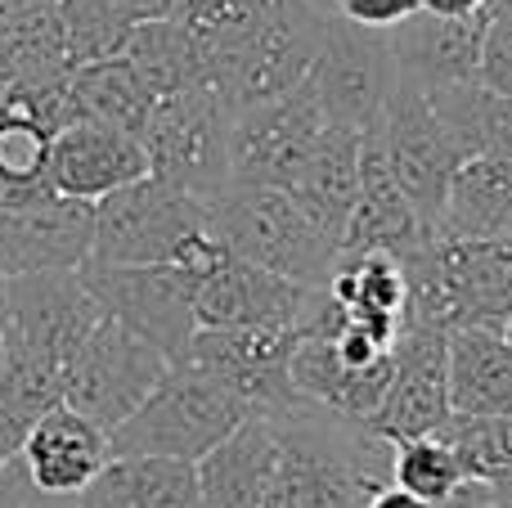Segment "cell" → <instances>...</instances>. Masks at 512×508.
I'll use <instances>...</instances> for the list:
<instances>
[{"label": "cell", "mask_w": 512, "mask_h": 508, "mask_svg": "<svg viewBox=\"0 0 512 508\" xmlns=\"http://www.w3.org/2000/svg\"><path fill=\"white\" fill-rule=\"evenodd\" d=\"M274 459H279V423L248 414L221 446L198 459L203 504L207 508H261Z\"/></svg>", "instance_id": "22"}, {"label": "cell", "mask_w": 512, "mask_h": 508, "mask_svg": "<svg viewBox=\"0 0 512 508\" xmlns=\"http://www.w3.org/2000/svg\"><path fill=\"white\" fill-rule=\"evenodd\" d=\"M360 149H364V131L328 122L324 140L315 144L306 171H301L297 185L288 189L337 243L346 239L351 212H355V203H360Z\"/></svg>", "instance_id": "25"}, {"label": "cell", "mask_w": 512, "mask_h": 508, "mask_svg": "<svg viewBox=\"0 0 512 508\" xmlns=\"http://www.w3.org/2000/svg\"><path fill=\"white\" fill-rule=\"evenodd\" d=\"M364 508H432L427 500H418L414 491H405V486H396V482H387V486H378V491L369 495V504Z\"/></svg>", "instance_id": "38"}, {"label": "cell", "mask_w": 512, "mask_h": 508, "mask_svg": "<svg viewBox=\"0 0 512 508\" xmlns=\"http://www.w3.org/2000/svg\"><path fill=\"white\" fill-rule=\"evenodd\" d=\"M108 459H113L108 432L95 419H86V414H77L72 405L59 401L27 432L23 450L14 455V468L41 500L63 504L86 491Z\"/></svg>", "instance_id": "16"}, {"label": "cell", "mask_w": 512, "mask_h": 508, "mask_svg": "<svg viewBox=\"0 0 512 508\" xmlns=\"http://www.w3.org/2000/svg\"><path fill=\"white\" fill-rule=\"evenodd\" d=\"M436 239H512V158L472 153L450 180Z\"/></svg>", "instance_id": "23"}, {"label": "cell", "mask_w": 512, "mask_h": 508, "mask_svg": "<svg viewBox=\"0 0 512 508\" xmlns=\"http://www.w3.org/2000/svg\"><path fill=\"white\" fill-rule=\"evenodd\" d=\"M270 0H176L171 18L189 27L203 54V81L212 86L230 54L252 36V27L265 18Z\"/></svg>", "instance_id": "31"}, {"label": "cell", "mask_w": 512, "mask_h": 508, "mask_svg": "<svg viewBox=\"0 0 512 508\" xmlns=\"http://www.w3.org/2000/svg\"><path fill=\"white\" fill-rule=\"evenodd\" d=\"M32 5H45V0H0V23L14 18V14H23V9H32Z\"/></svg>", "instance_id": "41"}, {"label": "cell", "mask_w": 512, "mask_h": 508, "mask_svg": "<svg viewBox=\"0 0 512 508\" xmlns=\"http://www.w3.org/2000/svg\"><path fill=\"white\" fill-rule=\"evenodd\" d=\"M477 81L495 95L512 99V9H490L486 36H481V68Z\"/></svg>", "instance_id": "35"}, {"label": "cell", "mask_w": 512, "mask_h": 508, "mask_svg": "<svg viewBox=\"0 0 512 508\" xmlns=\"http://www.w3.org/2000/svg\"><path fill=\"white\" fill-rule=\"evenodd\" d=\"M324 288H306L261 270L243 257H230L221 270L194 284L198 329H274V324H306Z\"/></svg>", "instance_id": "14"}, {"label": "cell", "mask_w": 512, "mask_h": 508, "mask_svg": "<svg viewBox=\"0 0 512 508\" xmlns=\"http://www.w3.org/2000/svg\"><path fill=\"white\" fill-rule=\"evenodd\" d=\"M122 59L140 72V81L158 99L162 95H176V90H189V86H207L198 41L189 36V27L176 23L171 14L135 23V32H131V41H126Z\"/></svg>", "instance_id": "30"}, {"label": "cell", "mask_w": 512, "mask_h": 508, "mask_svg": "<svg viewBox=\"0 0 512 508\" xmlns=\"http://www.w3.org/2000/svg\"><path fill=\"white\" fill-rule=\"evenodd\" d=\"M333 9L324 0H270L265 18L252 36L230 54L212 90L225 99L230 113L270 104V99L297 90L315 68V54L324 45V27Z\"/></svg>", "instance_id": "5"}, {"label": "cell", "mask_w": 512, "mask_h": 508, "mask_svg": "<svg viewBox=\"0 0 512 508\" xmlns=\"http://www.w3.org/2000/svg\"><path fill=\"white\" fill-rule=\"evenodd\" d=\"M81 279L95 293V302L104 306L108 320L149 338L171 365L189 356L198 315H194V279L180 266H171V261H149V266L86 261Z\"/></svg>", "instance_id": "9"}, {"label": "cell", "mask_w": 512, "mask_h": 508, "mask_svg": "<svg viewBox=\"0 0 512 508\" xmlns=\"http://www.w3.org/2000/svg\"><path fill=\"white\" fill-rule=\"evenodd\" d=\"M328 131V113L315 95V81L270 99V104L243 108L230 117V176L234 185H274L292 189L306 171L315 144Z\"/></svg>", "instance_id": "10"}, {"label": "cell", "mask_w": 512, "mask_h": 508, "mask_svg": "<svg viewBox=\"0 0 512 508\" xmlns=\"http://www.w3.org/2000/svg\"><path fill=\"white\" fill-rule=\"evenodd\" d=\"M504 333H508V342H512V315H508V324H504Z\"/></svg>", "instance_id": "44"}, {"label": "cell", "mask_w": 512, "mask_h": 508, "mask_svg": "<svg viewBox=\"0 0 512 508\" xmlns=\"http://www.w3.org/2000/svg\"><path fill=\"white\" fill-rule=\"evenodd\" d=\"M328 9L360 27H373V32H391L405 18H414L423 9V0H328Z\"/></svg>", "instance_id": "36"}, {"label": "cell", "mask_w": 512, "mask_h": 508, "mask_svg": "<svg viewBox=\"0 0 512 508\" xmlns=\"http://www.w3.org/2000/svg\"><path fill=\"white\" fill-rule=\"evenodd\" d=\"M279 423V459L261 508H364L391 482V441L364 423L301 405Z\"/></svg>", "instance_id": "1"}, {"label": "cell", "mask_w": 512, "mask_h": 508, "mask_svg": "<svg viewBox=\"0 0 512 508\" xmlns=\"http://www.w3.org/2000/svg\"><path fill=\"white\" fill-rule=\"evenodd\" d=\"M436 437L450 441L463 473L477 482L512 477V414H454Z\"/></svg>", "instance_id": "33"}, {"label": "cell", "mask_w": 512, "mask_h": 508, "mask_svg": "<svg viewBox=\"0 0 512 508\" xmlns=\"http://www.w3.org/2000/svg\"><path fill=\"white\" fill-rule=\"evenodd\" d=\"M9 293V329L5 338L18 347L36 351V356L54 360L68 369L77 347L90 338L104 306L86 288L81 270H36V275H14L5 279Z\"/></svg>", "instance_id": "13"}, {"label": "cell", "mask_w": 512, "mask_h": 508, "mask_svg": "<svg viewBox=\"0 0 512 508\" xmlns=\"http://www.w3.org/2000/svg\"><path fill=\"white\" fill-rule=\"evenodd\" d=\"M122 9L135 23H144V18H167L176 9V0H122Z\"/></svg>", "instance_id": "40"}, {"label": "cell", "mask_w": 512, "mask_h": 508, "mask_svg": "<svg viewBox=\"0 0 512 508\" xmlns=\"http://www.w3.org/2000/svg\"><path fill=\"white\" fill-rule=\"evenodd\" d=\"M427 14H445V18H468V14H486L490 0H423Z\"/></svg>", "instance_id": "39"}, {"label": "cell", "mask_w": 512, "mask_h": 508, "mask_svg": "<svg viewBox=\"0 0 512 508\" xmlns=\"http://www.w3.org/2000/svg\"><path fill=\"white\" fill-rule=\"evenodd\" d=\"M432 508H495V491H490V482L468 477V482H459L445 500H436Z\"/></svg>", "instance_id": "37"}, {"label": "cell", "mask_w": 512, "mask_h": 508, "mask_svg": "<svg viewBox=\"0 0 512 508\" xmlns=\"http://www.w3.org/2000/svg\"><path fill=\"white\" fill-rule=\"evenodd\" d=\"M436 270L445 279L459 324H495L512 315V239H432Z\"/></svg>", "instance_id": "20"}, {"label": "cell", "mask_w": 512, "mask_h": 508, "mask_svg": "<svg viewBox=\"0 0 512 508\" xmlns=\"http://www.w3.org/2000/svg\"><path fill=\"white\" fill-rule=\"evenodd\" d=\"M328 297L337 302V311L346 320L396 338L400 320H405V297H409L405 266L391 252H355V257H342V266L328 279Z\"/></svg>", "instance_id": "27"}, {"label": "cell", "mask_w": 512, "mask_h": 508, "mask_svg": "<svg viewBox=\"0 0 512 508\" xmlns=\"http://www.w3.org/2000/svg\"><path fill=\"white\" fill-rule=\"evenodd\" d=\"M212 225V198L171 185L162 176H140L95 203V252L90 261L108 266H176L185 243Z\"/></svg>", "instance_id": "4"}, {"label": "cell", "mask_w": 512, "mask_h": 508, "mask_svg": "<svg viewBox=\"0 0 512 508\" xmlns=\"http://www.w3.org/2000/svg\"><path fill=\"white\" fill-rule=\"evenodd\" d=\"M486 18H490V9L486 14H468V18H445V14L418 9L414 18L391 27L387 36H391L400 81H414L423 90L477 81Z\"/></svg>", "instance_id": "19"}, {"label": "cell", "mask_w": 512, "mask_h": 508, "mask_svg": "<svg viewBox=\"0 0 512 508\" xmlns=\"http://www.w3.org/2000/svg\"><path fill=\"white\" fill-rule=\"evenodd\" d=\"M315 95L324 104L328 122L355 126V131H378L387 99L396 90V54H391V36L360 27L342 14H328L324 45L315 54Z\"/></svg>", "instance_id": "11"}, {"label": "cell", "mask_w": 512, "mask_h": 508, "mask_svg": "<svg viewBox=\"0 0 512 508\" xmlns=\"http://www.w3.org/2000/svg\"><path fill=\"white\" fill-rule=\"evenodd\" d=\"M378 140L387 149L396 185L409 194L418 216L436 230V216H441V203L450 194V180L472 158V144L463 140L459 126L414 81H396L378 126Z\"/></svg>", "instance_id": "7"}, {"label": "cell", "mask_w": 512, "mask_h": 508, "mask_svg": "<svg viewBox=\"0 0 512 508\" xmlns=\"http://www.w3.org/2000/svg\"><path fill=\"white\" fill-rule=\"evenodd\" d=\"M490 491H495V508H512V477H504V482H490Z\"/></svg>", "instance_id": "42"}, {"label": "cell", "mask_w": 512, "mask_h": 508, "mask_svg": "<svg viewBox=\"0 0 512 508\" xmlns=\"http://www.w3.org/2000/svg\"><path fill=\"white\" fill-rule=\"evenodd\" d=\"M63 508H207L198 464L167 455H113Z\"/></svg>", "instance_id": "21"}, {"label": "cell", "mask_w": 512, "mask_h": 508, "mask_svg": "<svg viewBox=\"0 0 512 508\" xmlns=\"http://www.w3.org/2000/svg\"><path fill=\"white\" fill-rule=\"evenodd\" d=\"M490 9H512V0H490Z\"/></svg>", "instance_id": "43"}, {"label": "cell", "mask_w": 512, "mask_h": 508, "mask_svg": "<svg viewBox=\"0 0 512 508\" xmlns=\"http://www.w3.org/2000/svg\"><path fill=\"white\" fill-rule=\"evenodd\" d=\"M95 252V203L54 194L32 207H0V279L81 270Z\"/></svg>", "instance_id": "15"}, {"label": "cell", "mask_w": 512, "mask_h": 508, "mask_svg": "<svg viewBox=\"0 0 512 508\" xmlns=\"http://www.w3.org/2000/svg\"><path fill=\"white\" fill-rule=\"evenodd\" d=\"M140 176H149V149L131 131L77 117L50 140V180L68 198L99 203L104 194Z\"/></svg>", "instance_id": "17"}, {"label": "cell", "mask_w": 512, "mask_h": 508, "mask_svg": "<svg viewBox=\"0 0 512 508\" xmlns=\"http://www.w3.org/2000/svg\"><path fill=\"white\" fill-rule=\"evenodd\" d=\"M324 5H328V0H324Z\"/></svg>", "instance_id": "46"}, {"label": "cell", "mask_w": 512, "mask_h": 508, "mask_svg": "<svg viewBox=\"0 0 512 508\" xmlns=\"http://www.w3.org/2000/svg\"><path fill=\"white\" fill-rule=\"evenodd\" d=\"M212 221L234 257L306 288H328L342 266V243L274 185H230L212 198Z\"/></svg>", "instance_id": "2"}, {"label": "cell", "mask_w": 512, "mask_h": 508, "mask_svg": "<svg viewBox=\"0 0 512 508\" xmlns=\"http://www.w3.org/2000/svg\"><path fill=\"white\" fill-rule=\"evenodd\" d=\"M59 27L68 41L72 68L99 59H117L135 32V18L122 9V0H54Z\"/></svg>", "instance_id": "32"}, {"label": "cell", "mask_w": 512, "mask_h": 508, "mask_svg": "<svg viewBox=\"0 0 512 508\" xmlns=\"http://www.w3.org/2000/svg\"><path fill=\"white\" fill-rule=\"evenodd\" d=\"M167 369L171 360L149 338L104 315L63 369V405L113 432L149 401Z\"/></svg>", "instance_id": "8"}, {"label": "cell", "mask_w": 512, "mask_h": 508, "mask_svg": "<svg viewBox=\"0 0 512 508\" xmlns=\"http://www.w3.org/2000/svg\"><path fill=\"white\" fill-rule=\"evenodd\" d=\"M230 108L212 86L162 95L144 122L149 171L198 198H216L234 185L230 176Z\"/></svg>", "instance_id": "6"}, {"label": "cell", "mask_w": 512, "mask_h": 508, "mask_svg": "<svg viewBox=\"0 0 512 508\" xmlns=\"http://www.w3.org/2000/svg\"><path fill=\"white\" fill-rule=\"evenodd\" d=\"M0 508H5V504H0Z\"/></svg>", "instance_id": "45"}, {"label": "cell", "mask_w": 512, "mask_h": 508, "mask_svg": "<svg viewBox=\"0 0 512 508\" xmlns=\"http://www.w3.org/2000/svg\"><path fill=\"white\" fill-rule=\"evenodd\" d=\"M68 72H72V54L68 41H63L54 0L32 5L0 23V86L5 90L45 86V81H59Z\"/></svg>", "instance_id": "28"}, {"label": "cell", "mask_w": 512, "mask_h": 508, "mask_svg": "<svg viewBox=\"0 0 512 508\" xmlns=\"http://www.w3.org/2000/svg\"><path fill=\"white\" fill-rule=\"evenodd\" d=\"M427 239H436V230L418 216V207L409 203V194L396 185L378 131H364L360 203H355L351 225H346L342 257H355V252H391V257H405V252L423 248Z\"/></svg>", "instance_id": "18"}, {"label": "cell", "mask_w": 512, "mask_h": 508, "mask_svg": "<svg viewBox=\"0 0 512 508\" xmlns=\"http://www.w3.org/2000/svg\"><path fill=\"white\" fill-rule=\"evenodd\" d=\"M391 482L414 491L418 500L436 504L459 482H468V473H463V464H459L450 441L432 432V437H409V441H396V446H391Z\"/></svg>", "instance_id": "34"}, {"label": "cell", "mask_w": 512, "mask_h": 508, "mask_svg": "<svg viewBox=\"0 0 512 508\" xmlns=\"http://www.w3.org/2000/svg\"><path fill=\"white\" fill-rule=\"evenodd\" d=\"M72 99H77V117H90V122H108L117 131L140 135L144 122H149L153 95L140 81V72L117 54V59H99V63H81L72 68Z\"/></svg>", "instance_id": "29"}, {"label": "cell", "mask_w": 512, "mask_h": 508, "mask_svg": "<svg viewBox=\"0 0 512 508\" xmlns=\"http://www.w3.org/2000/svg\"><path fill=\"white\" fill-rule=\"evenodd\" d=\"M450 410L512 414V342L495 324L450 329Z\"/></svg>", "instance_id": "24"}, {"label": "cell", "mask_w": 512, "mask_h": 508, "mask_svg": "<svg viewBox=\"0 0 512 508\" xmlns=\"http://www.w3.org/2000/svg\"><path fill=\"white\" fill-rule=\"evenodd\" d=\"M450 329L427 320H400L396 333V369H391L387 396L364 419V428L382 441L432 437L454 419L450 410Z\"/></svg>", "instance_id": "12"}, {"label": "cell", "mask_w": 512, "mask_h": 508, "mask_svg": "<svg viewBox=\"0 0 512 508\" xmlns=\"http://www.w3.org/2000/svg\"><path fill=\"white\" fill-rule=\"evenodd\" d=\"M63 401V365L36 356L5 338V369H0V473L14 464L27 432Z\"/></svg>", "instance_id": "26"}, {"label": "cell", "mask_w": 512, "mask_h": 508, "mask_svg": "<svg viewBox=\"0 0 512 508\" xmlns=\"http://www.w3.org/2000/svg\"><path fill=\"white\" fill-rule=\"evenodd\" d=\"M248 419L243 401L198 360H176L149 392V401L108 432L113 455H167V459H198L216 450L239 423Z\"/></svg>", "instance_id": "3"}]
</instances>
